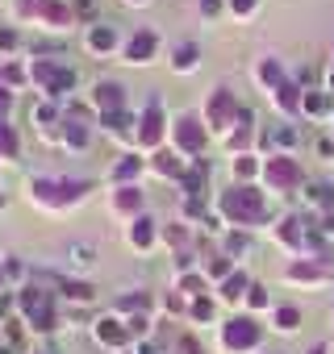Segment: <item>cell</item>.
<instances>
[{
  "label": "cell",
  "instance_id": "cell-1",
  "mask_svg": "<svg viewBox=\"0 0 334 354\" xmlns=\"http://www.w3.org/2000/svg\"><path fill=\"white\" fill-rule=\"evenodd\" d=\"M222 217H230L234 225H263L267 205L255 188H230V192H222Z\"/></svg>",
  "mask_w": 334,
  "mask_h": 354
},
{
  "label": "cell",
  "instance_id": "cell-2",
  "mask_svg": "<svg viewBox=\"0 0 334 354\" xmlns=\"http://www.w3.org/2000/svg\"><path fill=\"white\" fill-rule=\"evenodd\" d=\"M30 80H34L42 92H51V96H63V92L76 88V71H71L67 63H55V59H34V63H30Z\"/></svg>",
  "mask_w": 334,
  "mask_h": 354
},
{
  "label": "cell",
  "instance_id": "cell-3",
  "mask_svg": "<svg viewBox=\"0 0 334 354\" xmlns=\"http://www.w3.org/2000/svg\"><path fill=\"white\" fill-rule=\"evenodd\" d=\"M21 313L30 317V325L38 329V333H51L59 321H55V308H51V292H42V288H26L21 292Z\"/></svg>",
  "mask_w": 334,
  "mask_h": 354
},
{
  "label": "cell",
  "instance_id": "cell-4",
  "mask_svg": "<svg viewBox=\"0 0 334 354\" xmlns=\"http://www.w3.org/2000/svg\"><path fill=\"white\" fill-rule=\"evenodd\" d=\"M21 13H26V17H42V21L55 26V30L71 26V17H76L67 5H59V0H21Z\"/></svg>",
  "mask_w": 334,
  "mask_h": 354
},
{
  "label": "cell",
  "instance_id": "cell-5",
  "mask_svg": "<svg viewBox=\"0 0 334 354\" xmlns=\"http://www.w3.org/2000/svg\"><path fill=\"white\" fill-rule=\"evenodd\" d=\"M263 180L272 184V188H280V192H288V188H297L301 184V167L292 162V158H267L263 162Z\"/></svg>",
  "mask_w": 334,
  "mask_h": 354
},
{
  "label": "cell",
  "instance_id": "cell-6",
  "mask_svg": "<svg viewBox=\"0 0 334 354\" xmlns=\"http://www.w3.org/2000/svg\"><path fill=\"white\" fill-rule=\"evenodd\" d=\"M222 342H226V350H251L259 342V325L251 317H234V321H226Z\"/></svg>",
  "mask_w": 334,
  "mask_h": 354
},
{
  "label": "cell",
  "instance_id": "cell-7",
  "mask_svg": "<svg viewBox=\"0 0 334 354\" xmlns=\"http://www.w3.org/2000/svg\"><path fill=\"white\" fill-rule=\"evenodd\" d=\"M92 104L100 109V117L125 113V92H121V84H113V80H100V84L92 88Z\"/></svg>",
  "mask_w": 334,
  "mask_h": 354
},
{
  "label": "cell",
  "instance_id": "cell-8",
  "mask_svg": "<svg viewBox=\"0 0 334 354\" xmlns=\"http://www.w3.org/2000/svg\"><path fill=\"white\" fill-rule=\"evenodd\" d=\"M234 121H238V104H234V96H230L226 88H218L213 100H209V125H213V129H226V125H234Z\"/></svg>",
  "mask_w": 334,
  "mask_h": 354
},
{
  "label": "cell",
  "instance_id": "cell-9",
  "mask_svg": "<svg viewBox=\"0 0 334 354\" xmlns=\"http://www.w3.org/2000/svg\"><path fill=\"white\" fill-rule=\"evenodd\" d=\"M176 146H180L184 154H201V146H205V129H201L197 117H180V121H176Z\"/></svg>",
  "mask_w": 334,
  "mask_h": 354
},
{
  "label": "cell",
  "instance_id": "cell-10",
  "mask_svg": "<svg viewBox=\"0 0 334 354\" xmlns=\"http://www.w3.org/2000/svg\"><path fill=\"white\" fill-rule=\"evenodd\" d=\"M142 129H138V138H142V146H155L159 138H163V109H159V100H150L146 104V113H142V121H138Z\"/></svg>",
  "mask_w": 334,
  "mask_h": 354
},
{
  "label": "cell",
  "instance_id": "cell-11",
  "mask_svg": "<svg viewBox=\"0 0 334 354\" xmlns=\"http://www.w3.org/2000/svg\"><path fill=\"white\" fill-rule=\"evenodd\" d=\"M150 55H155V34L142 30V34H134V38L125 42V59H130V63H146Z\"/></svg>",
  "mask_w": 334,
  "mask_h": 354
},
{
  "label": "cell",
  "instance_id": "cell-12",
  "mask_svg": "<svg viewBox=\"0 0 334 354\" xmlns=\"http://www.w3.org/2000/svg\"><path fill=\"white\" fill-rule=\"evenodd\" d=\"M30 196L42 201V205H63V192H59V180H30Z\"/></svg>",
  "mask_w": 334,
  "mask_h": 354
},
{
  "label": "cell",
  "instance_id": "cell-13",
  "mask_svg": "<svg viewBox=\"0 0 334 354\" xmlns=\"http://www.w3.org/2000/svg\"><path fill=\"white\" fill-rule=\"evenodd\" d=\"M96 342H105V346H125V342H130V329H125L121 321H96Z\"/></svg>",
  "mask_w": 334,
  "mask_h": 354
},
{
  "label": "cell",
  "instance_id": "cell-14",
  "mask_svg": "<svg viewBox=\"0 0 334 354\" xmlns=\"http://www.w3.org/2000/svg\"><path fill=\"white\" fill-rule=\"evenodd\" d=\"M88 46H92L96 55H105V50L117 46V34H113L109 26H92V30H88Z\"/></svg>",
  "mask_w": 334,
  "mask_h": 354
},
{
  "label": "cell",
  "instance_id": "cell-15",
  "mask_svg": "<svg viewBox=\"0 0 334 354\" xmlns=\"http://www.w3.org/2000/svg\"><path fill=\"white\" fill-rule=\"evenodd\" d=\"M113 209H117V213H138V209H142V192H138V188H130V184H125V188H117Z\"/></svg>",
  "mask_w": 334,
  "mask_h": 354
},
{
  "label": "cell",
  "instance_id": "cell-16",
  "mask_svg": "<svg viewBox=\"0 0 334 354\" xmlns=\"http://www.w3.org/2000/svg\"><path fill=\"white\" fill-rule=\"evenodd\" d=\"M130 242H134V246H150V242H155V221H150V217H134Z\"/></svg>",
  "mask_w": 334,
  "mask_h": 354
},
{
  "label": "cell",
  "instance_id": "cell-17",
  "mask_svg": "<svg viewBox=\"0 0 334 354\" xmlns=\"http://www.w3.org/2000/svg\"><path fill=\"white\" fill-rule=\"evenodd\" d=\"M63 142H71V146H88V129H84V121H80V117L63 121Z\"/></svg>",
  "mask_w": 334,
  "mask_h": 354
},
{
  "label": "cell",
  "instance_id": "cell-18",
  "mask_svg": "<svg viewBox=\"0 0 334 354\" xmlns=\"http://www.w3.org/2000/svg\"><path fill=\"white\" fill-rule=\"evenodd\" d=\"M243 292H251L247 275H238V271H234V275H226V283H222V296H226V300H238Z\"/></svg>",
  "mask_w": 334,
  "mask_h": 354
},
{
  "label": "cell",
  "instance_id": "cell-19",
  "mask_svg": "<svg viewBox=\"0 0 334 354\" xmlns=\"http://www.w3.org/2000/svg\"><path fill=\"white\" fill-rule=\"evenodd\" d=\"M172 67H176V71H193V67H197V46H193V42H184V46L176 50Z\"/></svg>",
  "mask_w": 334,
  "mask_h": 354
},
{
  "label": "cell",
  "instance_id": "cell-20",
  "mask_svg": "<svg viewBox=\"0 0 334 354\" xmlns=\"http://www.w3.org/2000/svg\"><path fill=\"white\" fill-rule=\"evenodd\" d=\"M92 184H84V180H59V192H63V205H71V201H80L84 192H88Z\"/></svg>",
  "mask_w": 334,
  "mask_h": 354
},
{
  "label": "cell",
  "instance_id": "cell-21",
  "mask_svg": "<svg viewBox=\"0 0 334 354\" xmlns=\"http://www.w3.org/2000/svg\"><path fill=\"white\" fill-rule=\"evenodd\" d=\"M280 242H288V246H305V234H301V221H297V217H288V221L280 225Z\"/></svg>",
  "mask_w": 334,
  "mask_h": 354
},
{
  "label": "cell",
  "instance_id": "cell-22",
  "mask_svg": "<svg viewBox=\"0 0 334 354\" xmlns=\"http://www.w3.org/2000/svg\"><path fill=\"white\" fill-rule=\"evenodd\" d=\"M138 171H142V158H121V162H117V171H113V180L125 188V180H134Z\"/></svg>",
  "mask_w": 334,
  "mask_h": 354
},
{
  "label": "cell",
  "instance_id": "cell-23",
  "mask_svg": "<svg viewBox=\"0 0 334 354\" xmlns=\"http://www.w3.org/2000/svg\"><path fill=\"white\" fill-rule=\"evenodd\" d=\"M276 100H280V109H288V113H292V109H301L297 84H280V88H276Z\"/></svg>",
  "mask_w": 334,
  "mask_h": 354
},
{
  "label": "cell",
  "instance_id": "cell-24",
  "mask_svg": "<svg viewBox=\"0 0 334 354\" xmlns=\"http://www.w3.org/2000/svg\"><path fill=\"white\" fill-rule=\"evenodd\" d=\"M305 196H309L313 205H322V209H334V188H330V184H313Z\"/></svg>",
  "mask_w": 334,
  "mask_h": 354
},
{
  "label": "cell",
  "instance_id": "cell-25",
  "mask_svg": "<svg viewBox=\"0 0 334 354\" xmlns=\"http://www.w3.org/2000/svg\"><path fill=\"white\" fill-rule=\"evenodd\" d=\"M155 171H159V175H180V158L167 154V150H159V154H155Z\"/></svg>",
  "mask_w": 334,
  "mask_h": 354
},
{
  "label": "cell",
  "instance_id": "cell-26",
  "mask_svg": "<svg viewBox=\"0 0 334 354\" xmlns=\"http://www.w3.org/2000/svg\"><path fill=\"white\" fill-rule=\"evenodd\" d=\"M13 154H17V133L0 121V158H13Z\"/></svg>",
  "mask_w": 334,
  "mask_h": 354
},
{
  "label": "cell",
  "instance_id": "cell-27",
  "mask_svg": "<svg viewBox=\"0 0 334 354\" xmlns=\"http://www.w3.org/2000/svg\"><path fill=\"white\" fill-rule=\"evenodd\" d=\"M259 80H263L267 88H280V84H284V71H280V63H272V59H267V63L259 67Z\"/></svg>",
  "mask_w": 334,
  "mask_h": 354
},
{
  "label": "cell",
  "instance_id": "cell-28",
  "mask_svg": "<svg viewBox=\"0 0 334 354\" xmlns=\"http://www.w3.org/2000/svg\"><path fill=\"white\" fill-rule=\"evenodd\" d=\"M63 292H67L71 300H92V288H88V283H76V279H63Z\"/></svg>",
  "mask_w": 334,
  "mask_h": 354
},
{
  "label": "cell",
  "instance_id": "cell-29",
  "mask_svg": "<svg viewBox=\"0 0 334 354\" xmlns=\"http://www.w3.org/2000/svg\"><path fill=\"white\" fill-rule=\"evenodd\" d=\"M117 308H121V313H142V308H146V296H142V292L121 296V300H117Z\"/></svg>",
  "mask_w": 334,
  "mask_h": 354
},
{
  "label": "cell",
  "instance_id": "cell-30",
  "mask_svg": "<svg viewBox=\"0 0 334 354\" xmlns=\"http://www.w3.org/2000/svg\"><path fill=\"white\" fill-rule=\"evenodd\" d=\"M276 325L280 329H297L301 325V313L297 308H276Z\"/></svg>",
  "mask_w": 334,
  "mask_h": 354
},
{
  "label": "cell",
  "instance_id": "cell-31",
  "mask_svg": "<svg viewBox=\"0 0 334 354\" xmlns=\"http://www.w3.org/2000/svg\"><path fill=\"white\" fill-rule=\"evenodd\" d=\"M105 121V129H113V133H125L130 129V117L125 113H113V117H100Z\"/></svg>",
  "mask_w": 334,
  "mask_h": 354
},
{
  "label": "cell",
  "instance_id": "cell-32",
  "mask_svg": "<svg viewBox=\"0 0 334 354\" xmlns=\"http://www.w3.org/2000/svg\"><path fill=\"white\" fill-rule=\"evenodd\" d=\"M326 104H330V100H326V96H317V92H309V96L301 100V109H309V113H326Z\"/></svg>",
  "mask_w": 334,
  "mask_h": 354
},
{
  "label": "cell",
  "instance_id": "cell-33",
  "mask_svg": "<svg viewBox=\"0 0 334 354\" xmlns=\"http://www.w3.org/2000/svg\"><path fill=\"white\" fill-rule=\"evenodd\" d=\"M288 275H292V279H317L322 271H317V267H309V263H297V267H292Z\"/></svg>",
  "mask_w": 334,
  "mask_h": 354
},
{
  "label": "cell",
  "instance_id": "cell-34",
  "mask_svg": "<svg viewBox=\"0 0 334 354\" xmlns=\"http://www.w3.org/2000/svg\"><path fill=\"white\" fill-rule=\"evenodd\" d=\"M193 317H197V321H209V317H213V304H209V300L201 296V300L193 304Z\"/></svg>",
  "mask_w": 334,
  "mask_h": 354
},
{
  "label": "cell",
  "instance_id": "cell-35",
  "mask_svg": "<svg viewBox=\"0 0 334 354\" xmlns=\"http://www.w3.org/2000/svg\"><path fill=\"white\" fill-rule=\"evenodd\" d=\"M125 329H130V337H142V333H146V317H130Z\"/></svg>",
  "mask_w": 334,
  "mask_h": 354
},
{
  "label": "cell",
  "instance_id": "cell-36",
  "mask_svg": "<svg viewBox=\"0 0 334 354\" xmlns=\"http://www.w3.org/2000/svg\"><path fill=\"white\" fill-rule=\"evenodd\" d=\"M234 171L243 175V180H247V175H255V158H247V154H243V158L234 162Z\"/></svg>",
  "mask_w": 334,
  "mask_h": 354
},
{
  "label": "cell",
  "instance_id": "cell-37",
  "mask_svg": "<svg viewBox=\"0 0 334 354\" xmlns=\"http://www.w3.org/2000/svg\"><path fill=\"white\" fill-rule=\"evenodd\" d=\"M272 142H280V146H292V142H297V133H292V129H272Z\"/></svg>",
  "mask_w": 334,
  "mask_h": 354
},
{
  "label": "cell",
  "instance_id": "cell-38",
  "mask_svg": "<svg viewBox=\"0 0 334 354\" xmlns=\"http://www.w3.org/2000/svg\"><path fill=\"white\" fill-rule=\"evenodd\" d=\"M17 46V34L13 30H0V50H13Z\"/></svg>",
  "mask_w": 334,
  "mask_h": 354
},
{
  "label": "cell",
  "instance_id": "cell-39",
  "mask_svg": "<svg viewBox=\"0 0 334 354\" xmlns=\"http://www.w3.org/2000/svg\"><path fill=\"white\" fill-rule=\"evenodd\" d=\"M226 250H230V254H238V250H247V238H243V234H234V238L226 242Z\"/></svg>",
  "mask_w": 334,
  "mask_h": 354
},
{
  "label": "cell",
  "instance_id": "cell-40",
  "mask_svg": "<svg viewBox=\"0 0 334 354\" xmlns=\"http://www.w3.org/2000/svg\"><path fill=\"white\" fill-rule=\"evenodd\" d=\"M209 275H230V263H226V259H213V263H209Z\"/></svg>",
  "mask_w": 334,
  "mask_h": 354
},
{
  "label": "cell",
  "instance_id": "cell-41",
  "mask_svg": "<svg viewBox=\"0 0 334 354\" xmlns=\"http://www.w3.org/2000/svg\"><path fill=\"white\" fill-rule=\"evenodd\" d=\"M247 300H251L255 308H263V304H267V292H263V288H251V296H247Z\"/></svg>",
  "mask_w": 334,
  "mask_h": 354
},
{
  "label": "cell",
  "instance_id": "cell-42",
  "mask_svg": "<svg viewBox=\"0 0 334 354\" xmlns=\"http://www.w3.org/2000/svg\"><path fill=\"white\" fill-rule=\"evenodd\" d=\"M180 288H184V292H201V288H205V283H201V279H197V275H184V283H180Z\"/></svg>",
  "mask_w": 334,
  "mask_h": 354
},
{
  "label": "cell",
  "instance_id": "cell-43",
  "mask_svg": "<svg viewBox=\"0 0 334 354\" xmlns=\"http://www.w3.org/2000/svg\"><path fill=\"white\" fill-rule=\"evenodd\" d=\"M230 9H234V13H251V9H255V0H230Z\"/></svg>",
  "mask_w": 334,
  "mask_h": 354
},
{
  "label": "cell",
  "instance_id": "cell-44",
  "mask_svg": "<svg viewBox=\"0 0 334 354\" xmlns=\"http://www.w3.org/2000/svg\"><path fill=\"white\" fill-rule=\"evenodd\" d=\"M9 104H13V96H9V88L0 84V113H9Z\"/></svg>",
  "mask_w": 334,
  "mask_h": 354
},
{
  "label": "cell",
  "instance_id": "cell-45",
  "mask_svg": "<svg viewBox=\"0 0 334 354\" xmlns=\"http://www.w3.org/2000/svg\"><path fill=\"white\" fill-rule=\"evenodd\" d=\"M21 80V67H5V84H17Z\"/></svg>",
  "mask_w": 334,
  "mask_h": 354
},
{
  "label": "cell",
  "instance_id": "cell-46",
  "mask_svg": "<svg viewBox=\"0 0 334 354\" xmlns=\"http://www.w3.org/2000/svg\"><path fill=\"white\" fill-rule=\"evenodd\" d=\"M201 9L205 13H218V0H201Z\"/></svg>",
  "mask_w": 334,
  "mask_h": 354
},
{
  "label": "cell",
  "instance_id": "cell-47",
  "mask_svg": "<svg viewBox=\"0 0 334 354\" xmlns=\"http://www.w3.org/2000/svg\"><path fill=\"white\" fill-rule=\"evenodd\" d=\"M322 230H326V234H334V213L326 217V225H322Z\"/></svg>",
  "mask_w": 334,
  "mask_h": 354
},
{
  "label": "cell",
  "instance_id": "cell-48",
  "mask_svg": "<svg viewBox=\"0 0 334 354\" xmlns=\"http://www.w3.org/2000/svg\"><path fill=\"white\" fill-rule=\"evenodd\" d=\"M138 354H159V350H155V346H142V350H138Z\"/></svg>",
  "mask_w": 334,
  "mask_h": 354
},
{
  "label": "cell",
  "instance_id": "cell-49",
  "mask_svg": "<svg viewBox=\"0 0 334 354\" xmlns=\"http://www.w3.org/2000/svg\"><path fill=\"white\" fill-rule=\"evenodd\" d=\"M309 354H326V350H322V346H313V350H309Z\"/></svg>",
  "mask_w": 334,
  "mask_h": 354
},
{
  "label": "cell",
  "instance_id": "cell-50",
  "mask_svg": "<svg viewBox=\"0 0 334 354\" xmlns=\"http://www.w3.org/2000/svg\"><path fill=\"white\" fill-rule=\"evenodd\" d=\"M330 88H334V71H330Z\"/></svg>",
  "mask_w": 334,
  "mask_h": 354
},
{
  "label": "cell",
  "instance_id": "cell-51",
  "mask_svg": "<svg viewBox=\"0 0 334 354\" xmlns=\"http://www.w3.org/2000/svg\"><path fill=\"white\" fill-rule=\"evenodd\" d=\"M0 209H5V196H0Z\"/></svg>",
  "mask_w": 334,
  "mask_h": 354
},
{
  "label": "cell",
  "instance_id": "cell-52",
  "mask_svg": "<svg viewBox=\"0 0 334 354\" xmlns=\"http://www.w3.org/2000/svg\"><path fill=\"white\" fill-rule=\"evenodd\" d=\"M0 283H5V271H0Z\"/></svg>",
  "mask_w": 334,
  "mask_h": 354
},
{
  "label": "cell",
  "instance_id": "cell-53",
  "mask_svg": "<svg viewBox=\"0 0 334 354\" xmlns=\"http://www.w3.org/2000/svg\"><path fill=\"white\" fill-rule=\"evenodd\" d=\"M130 5H142V0H130Z\"/></svg>",
  "mask_w": 334,
  "mask_h": 354
}]
</instances>
